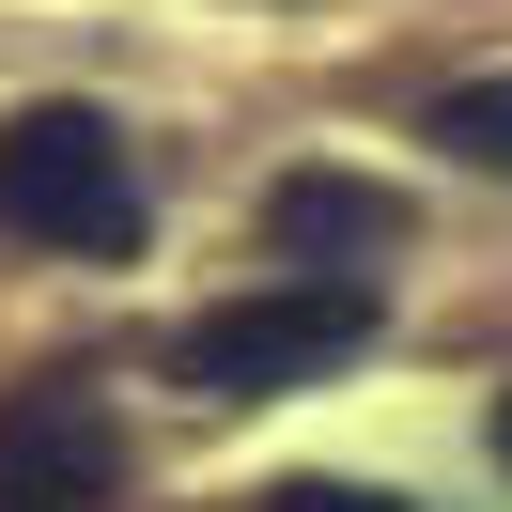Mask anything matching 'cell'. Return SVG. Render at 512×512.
<instances>
[{"mask_svg":"<svg viewBox=\"0 0 512 512\" xmlns=\"http://www.w3.org/2000/svg\"><path fill=\"white\" fill-rule=\"evenodd\" d=\"M109 481H125V435H109V404L78 373L0 404V512H94Z\"/></svg>","mask_w":512,"mask_h":512,"instance_id":"cell-3","label":"cell"},{"mask_svg":"<svg viewBox=\"0 0 512 512\" xmlns=\"http://www.w3.org/2000/svg\"><path fill=\"white\" fill-rule=\"evenodd\" d=\"M435 140L466 171H512V78H466V94H435Z\"/></svg>","mask_w":512,"mask_h":512,"instance_id":"cell-5","label":"cell"},{"mask_svg":"<svg viewBox=\"0 0 512 512\" xmlns=\"http://www.w3.org/2000/svg\"><path fill=\"white\" fill-rule=\"evenodd\" d=\"M264 233H280V249H388L404 202H388L373 171H280V187H264Z\"/></svg>","mask_w":512,"mask_h":512,"instance_id":"cell-4","label":"cell"},{"mask_svg":"<svg viewBox=\"0 0 512 512\" xmlns=\"http://www.w3.org/2000/svg\"><path fill=\"white\" fill-rule=\"evenodd\" d=\"M357 342H373V295H357V280L218 295V311L171 326V388H187V404H280V388H326Z\"/></svg>","mask_w":512,"mask_h":512,"instance_id":"cell-1","label":"cell"},{"mask_svg":"<svg viewBox=\"0 0 512 512\" xmlns=\"http://www.w3.org/2000/svg\"><path fill=\"white\" fill-rule=\"evenodd\" d=\"M264 512H404V497H373V481H280Z\"/></svg>","mask_w":512,"mask_h":512,"instance_id":"cell-6","label":"cell"},{"mask_svg":"<svg viewBox=\"0 0 512 512\" xmlns=\"http://www.w3.org/2000/svg\"><path fill=\"white\" fill-rule=\"evenodd\" d=\"M497 466H512V404H497Z\"/></svg>","mask_w":512,"mask_h":512,"instance_id":"cell-7","label":"cell"},{"mask_svg":"<svg viewBox=\"0 0 512 512\" xmlns=\"http://www.w3.org/2000/svg\"><path fill=\"white\" fill-rule=\"evenodd\" d=\"M0 233H32V249H140V171H125V125L109 109H16L0 125Z\"/></svg>","mask_w":512,"mask_h":512,"instance_id":"cell-2","label":"cell"}]
</instances>
